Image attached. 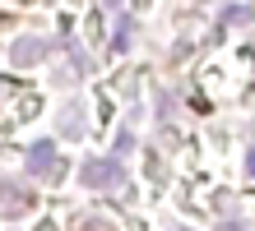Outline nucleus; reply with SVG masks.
<instances>
[{
    "label": "nucleus",
    "mask_w": 255,
    "mask_h": 231,
    "mask_svg": "<svg viewBox=\"0 0 255 231\" xmlns=\"http://www.w3.org/2000/svg\"><path fill=\"white\" fill-rule=\"evenodd\" d=\"M251 176H255V157H251Z\"/></svg>",
    "instance_id": "nucleus-5"
},
{
    "label": "nucleus",
    "mask_w": 255,
    "mask_h": 231,
    "mask_svg": "<svg viewBox=\"0 0 255 231\" xmlns=\"http://www.w3.org/2000/svg\"><path fill=\"white\" fill-rule=\"evenodd\" d=\"M28 166H33L37 176H51L56 171V144H37L33 153H28Z\"/></svg>",
    "instance_id": "nucleus-3"
},
{
    "label": "nucleus",
    "mask_w": 255,
    "mask_h": 231,
    "mask_svg": "<svg viewBox=\"0 0 255 231\" xmlns=\"http://www.w3.org/2000/svg\"><path fill=\"white\" fill-rule=\"evenodd\" d=\"M232 231H246V227H232Z\"/></svg>",
    "instance_id": "nucleus-6"
},
{
    "label": "nucleus",
    "mask_w": 255,
    "mask_h": 231,
    "mask_svg": "<svg viewBox=\"0 0 255 231\" xmlns=\"http://www.w3.org/2000/svg\"><path fill=\"white\" fill-rule=\"evenodd\" d=\"M84 180L88 185H116V180H121V166H107V162H93V166H84Z\"/></svg>",
    "instance_id": "nucleus-4"
},
{
    "label": "nucleus",
    "mask_w": 255,
    "mask_h": 231,
    "mask_svg": "<svg viewBox=\"0 0 255 231\" xmlns=\"http://www.w3.org/2000/svg\"><path fill=\"white\" fill-rule=\"evenodd\" d=\"M42 56H47V42H42V37H19V42H14V51H9V60L19 70H33Z\"/></svg>",
    "instance_id": "nucleus-2"
},
{
    "label": "nucleus",
    "mask_w": 255,
    "mask_h": 231,
    "mask_svg": "<svg viewBox=\"0 0 255 231\" xmlns=\"http://www.w3.org/2000/svg\"><path fill=\"white\" fill-rule=\"evenodd\" d=\"M28 213V190L19 180H0V218H23Z\"/></svg>",
    "instance_id": "nucleus-1"
}]
</instances>
